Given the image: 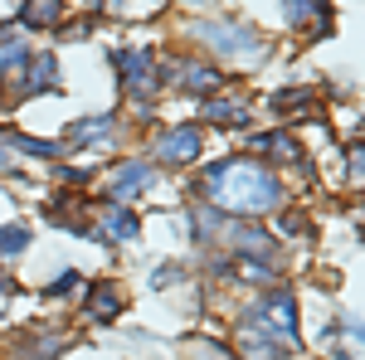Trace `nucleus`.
<instances>
[{
  "label": "nucleus",
  "instance_id": "obj_1",
  "mask_svg": "<svg viewBox=\"0 0 365 360\" xmlns=\"http://www.w3.org/2000/svg\"><path fill=\"white\" fill-rule=\"evenodd\" d=\"M200 195L210 205L229 210V215H263V210H278L282 205V180L268 166L249 161V156H229V161L205 170Z\"/></svg>",
  "mask_w": 365,
  "mask_h": 360
},
{
  "label": "nucleus",
  "instance_id": "obj_2",
  "mask_svg": "<svg viewBox=\"0 0 365 360\" xmlns=\"http://www.w3.org/2000/svg\"><path fill=\"white\" fill-rule=\"evenodd\" d=\"M249 322L268 336V341H278L282 351L297 346V302H292V292H268V297L249 312Z\"/></svg>",
  "mask_w": 365,
  "mask_h": 360
},
{
  "label": "nucleus",
  "instance_id": "obj_3",
  "mask_svg": "<svg viewBox=\"0 0 365 360\" xmlns=\"http://www.w3.org/2000/svg\"><path fill=\"white\" fill-rule=\"evenodd\" d=\"M200 39H205L210 49H220V54H229V58H249V63H258V58L268 54V39H263L258 29H249V25H229V20H210V25H200Z\"/></svg>",
  "mask_w": 365,
  "mask_h": 360
},
{
  "label": "nucleus",
  "instance_id": "obj_4",
  "mask_svg": "<svg viewBox=\"0 0 365 360\" xmlns=\"http://www.w3.org/2000/svg\"><path fill=\"white\" fill-rule=\"evenodd\" d=\"M117 73H122L127 93L137 98L141 108H151V98L161 93V78H166V68L156 63L151 49H122V54H117Z\"/></svg>",
  "mask_w": 365,
  "mask_h": 360
},
{
  "label": "nucleus",
  "instance_id": "obj_5",
  "mask_svg": "<svg viewBox=\"0 0 365 360\" xmlns=\"http://www.w3.org/2000/svg\"><path fill=\"white\" fill-rule=\"evenodd\" d=\"M200 146H205V132L200 127H170L156 137V161L161 166H190L200 156Z\"/></svg>",
  "mask_w": 365,
  "mask_h": 360
},
{
  "label": "nucleus",
  "instance_id": "obj_6",
  "mask_svg": "<svg viewBox=\"0 0 365 360\" xmlns=\"http://www.w3.org/2000/svg\"><path fill=\"white\" fill-rule=\"evenodd\" d=\"M151 175H156V170L146 166V161H122V166L108 175V195H113L117 205H127V200H137L141 190H151Z\"/></svg>",
  "mask_w": 365,
  "mask_h": 360
},
{
  "label": "nucleus",
  "instance_id": "obj_7",
  "mask_svg": "<svg viewBox=\"0 0 365 360\" xmlns=\"http://www.w3.org/2000/svg\"><path fill=\"white\" fill-rule=\"evenodd\" d=\"M93 229H98L103 239H113V244H127V239H137L141 224H137V215H132L127 205H108V210L98 215V224H93Z\"/></svg>",
  "mask_w": 365,
  "mask_h": 360
},
{
  "label": "nucleus",
  "instance_id": "obj_8",
  "mask_svg": "<svg viewBox=\"0 0 365 360\" xmlns=\"http://www.w3.org/2000/svg\"><path fill=\"white\" fill-rule=\"evenodd\" d=\"M117 141V117H88L68 132V146H113Z\"/></svg>",
  "mask_w": 365,
  "mask_h": 360
},
{
  "label": "nucleus",
  "instance_id": "obj_9",
  "mask_svg": "<svg viewBox=\"0 0 365 360\" xmlns=\"http://www.w3.org/2000/svg\"><path fill=\"white\" fill-rule=\"evenodd\" d=\"M200 112H205V122H220V127H244L249 122V103L244 98H205Z\"/></svg>",
  "mask_w": 365,
  "mask_h": 360
},
{
  "label": "nucleus",
  "instance_id": "obj_10",
  "mask_svg": "<svg viewBox=\"0 0 365 360\" xmlns=\"http://www.w3.org/2000/svg\"><path fill=\"white\" fill-rule=\"evenodd\" d=\"M88 297H93V302H88V317H93V322H113L117 312H122V302H127L117 282H98V287H88Z\"/></svg>",
  "mask_w": 365,
  "mask_h": 360
},
{
  "label": "nucleus",
  "instance_id": "obj_11",
  "mask_svg": "<svg viewBox=\"0 0 365 360\" xmlns=\"http://www.w3.org/2000/svg\"><path fill=\"white\" fill-rule=\"evenodd\" d=\"M282 15L292 29H317L327 25V5L322 0H282Z\"/></svg>",
  "mask_w": 365,
  "mask_h": 360
},
{
  "label": "nucleus",
  "instance_id": "obj_12",
  "mask_svg": "<svg viewBox=\"0 0 365 360\" xmlns=\"http://www.w3.org/2000/svg\"><path fill=\"white\" fill-rule=\"evenodd\" d=\"M175 83L205 98V93H215V88H220V73H215V68H205V63H190V58H185V63L175 68Z\"/></svg>",
  "mask_w": 365,
  "mask_h": 360
},
{
  "label": "nucleus",
  "instance_id": "obj_13",
  "mask_svg": "<svg viewBox=\"0 0 365 360\" xmlns=\"http://www.w3.org/2000/svg\"><path fill=\"white\" fill-rule=\"evenodd\" d=\"M58 15H63V0H25L20 25L25 29H49V25H58Z\"/></svg>",
  "mask_w": 365,
  "mask_h": 360
},
{
  "label": "nucleus",
  "instance_id": "obj_14",
  "mask_svg": "<svg viewBox=\"0 0 365 360\" xmlns=\"http://www.w3.org/2000/svg\"><path fill=\"white\" fill-rule=\"evenodd\" d=\"M249 146H253V151H268V156H278L282 166H302V151H297V141L282 137V132H278V137H253Z\"/></svg>",
  "mask_w": 365,
  "mask_h": 360
},
{
  "label": "nucleus",
  "instance_id": "obj_15",
  "mask_svg": "<svg viewBox=\"0 0 365 360\" xmlns=\"http://www.w3.org/2000/svg\"><path fill=\"white\" fill-rule=\"evenodd\" d=\"M25 68H29V78H25V93H39V88H54V83H58V63H54L49 54L29 58Z\"/></svg>",
  "mask_w": 365,
  "mask_h": 360
},
{
  "label": "nucleus",
  "instance_id": "obj_16",
  "mask_svg": "<svg viewBox=\"0 0 365 360\" xmlns=\"http://www.w3.org/2000/svg\"><path fill=\"white\" fill-rule=\"evenodd\" d=\"M312 103H317V93L312 88H287V93H278L273 98V112H287V117H302V112H312Z\"/></svg>",
  "mask_w": 365,
  "mask_h": 360
},
{
  "label": "nucleus",
  "instance_id": "obj_17",
  "mask_svg": "<svg viewBox=\"0 0 365 360\" xmlns=\"http://www.w3.org/2000/svg\"><path fill=\"white\" fill-rule=\"evenodd\" d=\"M25 249H29V229H20V224H0V258L25 253Z\"/></svg>",
  "mask_w": 365,
  "mask_h": 360
},
{
  "label": "nucleus",
  "instance_id": "obj_18",
  "mask_svg": "<svg viewBox=\"0 0 365 360\" xmlns=\"http://www.w3.org/2000/svg\"><path fill=\"white\" fill-rule=\"evenodd\" d=\"M25 58H29V49L20 44V39H10V44L0 39V73H20V68H25Z\"/></svg>",
  "mask_w": 365,
  "mask_h": 360
},
{
  "label": "nucleus",
  "instance_id": "obj_19",
  "mask_svg": "<svg viewBox=\"0 0 365 360\" xmlns=\"http://www.w3.org/2000/svg\"><path fill=\"white\" fill-rule=\"evenodd\" d=\"M10 146H20V151H29V156H58V146L54 141H34V137H25V132H10Z\"/></svg>",
  "mask_w": 365,
  "mask_h": 360
},
{
  "label": "nucleus",
  "instance_id": "obj_20",
  "mask_svg": "<svg viewBox=\"0 0 365 360\" xmlns=\"http://www.w3.org/2000/svg\"><path fill=\"white\" fill-rule=\"evenodd\" d=\"M346 166H351V180H356V185H365V141H356V146H351Z\"/></svg>",
  "mask_w": 365,
  "mask_h": 360
},
{
  "label": "nucleus",
  "instance_id": "obj_21",
  "mask_svg": "<svg viewBox=\"0 0 365 360\" xmlns=\"http://www.w3.org/2000/svg\"><path fill=\"white\" fill-rule=\"evenodd\" d=\"M190 356H195V360H234L225 346H215V341H195V346H190Z\"/></svg>",
  "mask_w": 365,
  "mask_h": 360
},
{
  "label": "nucleus",
  "instance_id": "obj_22",
  "mask_svg": "<svg viewBox=\"0 0 365 360\" xmlns=\"http://www.w3.org/2000/svg\"><path fill=\"white\" fill-rule=\"evenodd\" d=\"M108 5H117V0H108Z\"/></svg>",
  "mask_w": 365,
  "mask_h": 360
}]
</instances>
